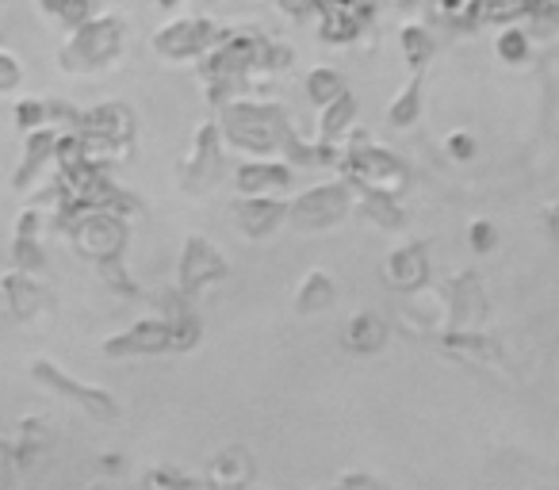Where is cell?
Here are the masks:
<instances>
[{
	"mask_svg": "<svg viewBox=\"0 0 559 490\" xmlns=\"http://www.w3.org/2000/svg\"><path fill=\"white\" fill-rule=\"evenodd\" d=\"M16 85H20V65H16V58L0 50V93H4V88H16Z\"/></svg>",
	"mask_w": 559,
	"mask_h": 490,
	"instance_id": "6da1fadb",
	"label": "cell"
}]
</instances>
